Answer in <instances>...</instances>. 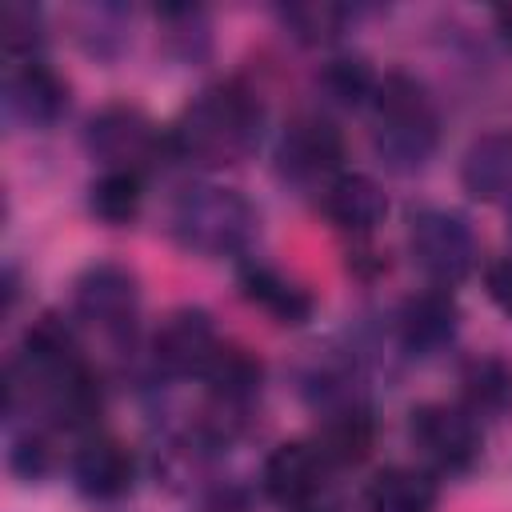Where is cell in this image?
I'll return each instance as SVG.
<instances>
[{
	"instance_id": "1",
	"label": "cell",
	"mask_w": 512,
	"mask_h": 512,
	"mask_svg": "<svg viewBox=\"0 0 512 512\" xmlns=\"http://www.w3.org/2000/svg\"><path fill=\"white\" fill-rule=\"evenodd\" d=\"M264 108L260 96L240 80H220L200 88L168 128L172 156L196 164H236L260 140Z\"/></svg>"
},
{
	"instance_id": "2",
	"label": "cell",
	"mask_w": 512,
	"mask_h": 512,
	"mask_svg": "<svg viewBox=\"0 0 512 512\" xmlns=\"http://www.w3.org/2000/svg\"><path fill=\"white\" fill-rule=\"evenodd\" d=\"M436 136L440 120L428 88L404 68L384 72L372 96V144L380 160L392 172H416L436 152Z\"/></svg>"
},
{
	"instance_id": "3",
	"label": "cell",
	"mask_w": 512,
	"mask_h": 512,
	"mask_svg": "<svg viewBox=\"0 0 512 512\" xmlns=\"http://www.w3.org/2000/svg\"><path fill=\"white\" fill-rule=\"evenodd\" d=\"M260 216L240 188L188 184L168 204V236L196 256H240L256 240Z\"/></svg>"
},
{
	"instance_id": "4",
	"label": "cell",
	"mask_w": 512,
	"mask_h": 512,
	"mask_svg": "<svg viewBox=\"0 0 512 512\" xmlns=\"http://www.w3.org/2000/svg\"><path fill=\"white\" fill-rule=\"evenodd\" d=\"M84 144L104 168H128V172H148L172 156L168 132L136 104H104L88 116L84 124Z\"/></svg>"
},
{
	"instance_id": "5",
	"label": "cell",
	"mask_w": 512,
	"mask_h": 512,
	"mask_svg": "<svg viewBox=\"0 0 512 512\" xmlns=\"http://www.w3.org/2000/svg\"><path fill=\"white\" fill-rule=\"evenodd\" d=\"M408 252H412V264L428 276V284H440V288H452V284L468 280L472 268H476V256H480L468 220L448 212V208L412 212Z\"/></svg>"
},
{
	"instance_id": "6",
	"label": "cell",
	"mask_w": 512,
	"mask_h": 512,
	"mask_svg": "<svg viewBox=\"0 0 512 512\" xmlns=\"http://www.w3.org/2000/svg\"><path fill=\"white\" fill-rule=\"evenodd\" d=\"M408 436L420 448V456L440 472V476H464L476 468L480 452H484V436L480 424L468 408L456 404H416L408 412Z\"/></svg>"
},
{
	"instance_id": "7",
	"label": "cell",
	"mask_w": 512,
	"mask_h": 512,
	"mask_svg": "<svg viewBox=\"0 0 512 512\" xmlns=\"http://www.w3.org/2000/svg\"><path fill=\"white\" fill-rule=\"evenodd\" d=\"M72 312L108 336H124L140 312V280L120 260H92L72 280Z\"/></svg>"
},
{
	"instance_id": "8",
	"label": "cell",
	"mask_w": 512,
	"mask_h": 512,
	"mask_svg": "<svg viewBox=\"0 0 512 512\" xmlns=\"http://www.w3.org/2000/svg\"><path fill=\"white\" fill-rule=\"evenodd\" d=\"M340 160H344V132L320 112L292 116L276 140V168L292 184L336 180Z\"/></svg>"
},
{
	"instance_id": "9",
	"label": "cell",
	"mask_w": 512,
	"mask_h": 512,
	"mask_svg": "<svg viewBox=\"0 0 512 512\" xmlns=\"http://www.w3.org/2000/svg\"><path fill=\"white\" fill-rule=\"evenodd\" d=\"M220 332L212 324V316L204 308H172L156 332H152V364L156 372L180 380V376H204V368L212 364L216 348H220Z\"/></svg>"
},
{
	"instance_id": "10",
	"label": "cell",
	"mask_w": 512,
	"mask_h": 512,
	"mask_svg": "<svg viewBox=\"0 0 512 512\" xmlns=\"http://www.w3.org/2000/svg\"><path fill=\"white\" fill-rule=\"evenodd\" d=\"M68 108V80L40 56L12 60L4 76V112L16 124L28 128H48L64 116Z\"/></svg>"
},
{
	"instance_id": "11",
	"label": "cell",
	"mask_w": 512,
	"mask_h": 512,
	"mask_svg": "<svg viewBox=\"0 0 512 512\" xmlns=\"http://www.w3.org/2000/svg\"><path fill=\"white\" fill-rule=\"evenodd\" d=\"M324 476H328V460L320 456L316 444H308V440H284V444H276L264 456L260 488H264V496L272 504H280L288 512H300V508H308L320 496Z\"/></svg>"
},
{
	"instance_id": "12",
	"label": "cell",
	"mask_w": 512,
	"mask_h": 512,
	"mask_svg": "<svg viewBox=\"0 0 512 512\" xmlns=\"http://www.w3.org/2000/svg\"><path fill=\"white\" fill-rule=\"evenodd\" d=\"M72 484L80 496L112 504L132 492L136 484V456L116 436H84L72 452Z\"/></svg>"
},
{
	"instance_id": "13",
	"label": "cell",
	"mask_w": 512,
	"mask_h": 512,
	"mask_svg": "<svg viewBox=\"0 0 512 512\" xmlns=\"http://www.w3.org/2000/svg\"><path fill=\"white\" fill-rule=\"evenodd\" d=\"M456 328H460V304H456L452 288H440V284L412 292L396 316V336L412 356L440 352L444 344H452Z\"/></svg>"
},
{
	"instance_id": "14",
	"label": "cell",
	"mask_w": 512,
	"mask_h": 512,
	"mask_svg": "<svg viewBox=\"0 0 512 512\" xmlns=\"http://www.w3.org/2000/svg\"><path fill=\"white\" fill-rule=\"evenodd\" d=\"M236 288H240V296L248 304H256L260 312H268L276 324H304L316 312L312 292L300 280L284 276L280 268H272L264 260H244L236 268Z\"/></svg>"
},
{
	"instance_id": "15",
	"label": "cell",
	"mask_w": 512,
	"mask_h": 512,
	"mask_svg": "<svg viewBox=\"0 0 512 512\" xmlns=\"http://www.w3.org/2000/svg\"><path fill=\"white\" fill-rule=\"evenodd\" d=\"M312 444L320 448V456L328 464H360L376 444L372 408L360 404L356 396L328 400L320 408V424H316V440Z\"/></svg>"
},
{
	"instance_id": "16",
	"label": "cell",
	"mask_w": 512,
	"mask_h": 512,
	"mask_svg": "<svg viewBox=\"0 0 512 512\" xmlns=\"http://www.w3.org/2000/svg\"><path fill=\"white\" fill-rule=\"evenodd\" d=\"M320 208H324V216L340 232L368 236L388 216V196H384V188L372 176H364V172H340L336 180L324 184Z\"/></svg>"
},
{
	"instance_id": "17",
	"label": "cell",
	"mask_w": 512,
	"mask_h": 512,
	"mask_svg": "<svg viewBox=\"0 0 512 512\" xmlns=\"http://www.w3.org/2000/svg\"><path fill=\"white\" fill-rule=\"evenodd\" d=\"M460 184L472 200H512V132H480L460 160Z\"/></svg>"
},
{
	"instance_id": "18",
	"label": "cell",
	"mask_w": 512,
	"mask_h": 512,
	"mask_svg": "<svg viewBox=\"0 0 512 512\" xmlns=\"http://www.w3.org/2000/svg\"><path fill=\"white\" fill-rule=\"evenodd\" d=\"M200 380H204V388H208V396H212V404L220 412H240V408H248L260 396L264 364H260V356L252 348L224 340Z\"/></svg>"
},
{
	"instance_id": "19",
	"label": "cell",
	"mask_w": 512,
	"mask_h": 512,
	"mask_svg": "<svg viewBox=\"0 0 512 512\" xmlns=\"http://www.w3.org/2000/svg\"><path fill=\"white\" fill-rule=\"evenodd\" d=\"M460 400L472 416L500 420L512 412V360L500 352H476L460 364Z\"/></svg>"
},
{
	"instance_id": "20",
	"label": "cell",
	"mask_w": 512,
	"mask_h": 512,
	"mask_svg": "<svg viewBox=\"0 0 512 512\" xmlns=\"http://www.w3.org/2000/svg\"><path fill=\"white\" fill-rule=\"evenodd\" d=\"M436 504H440L436 480L412 464H388L364 484L368 512H436Z\"/></svg>"
},
{
	"instance_id": "21",
	"label": "cell",
	"mask_w": 512,
	"mask_h": 512,
	"mask_svg": "<svg viewBox=\"0 0 512 512\" xmlns=\"http://www.w3.org/2000/svg\"><path fill=\"white\" fill-rule=\"evenodd\" d=\"M376 84H380V72L356 56V52H336L320 64L316 72V88L324 100L340 104V108H360V104H372L376 96Z\"/></svg>"
},
{
	"instance_id": "22",
	"label": "cell",
	"mask_w": 512,
	"mask_h": 512,
	"mask_svg": "<svg viewBox=\"0 0 512 512\" xmlns=\"http://www.w3.org/2000/svg\"><path fill=\"white\" fill-rule=\"evenodd\" d=\"M144 208V176L128 172V168H104L92 184H88V212L100 224H132Z\"/></svg>"
},
{
	"instance_id": "23",
	"label": "cell",
	"mask_w": 512,
	"mask_h": 512,
	"mask_svg": "<svg viewBox=\"0 0 512 512\" xmlns=\"http://www.w3.org/2000/svg\"><path fill=\"white\" fill-rule=\"evenodd\" d=\"M160 20V40L164 52H172L176 60H200L212 44V24L204 16V8L196 4H164L156 8Z\"/></svg>"
},
{
	"instance_id": "24",
	"label": "cell",
	"mask_w": 512,
	"mask_h": 512,
	"mask_svg": "<svg viewBox=\"0 0 512 512\" xmlns=\"http://www.w3.org/2000/svg\"><path fill=\"white\" fill-rule=\"evenodd\" d=\"M276 16L300 44H324V40L340 36V28L348 20V8L328 4V0H300V4H284Z\"/></svg>"
},
{
	"instance_id": "25",
	"label": "cell",
	"mask_w": 512,
	"mask_h": 512,
	"mask_svg": "<svg viewBox=\"0 0 512 512\" xmlns=\"http://www.w3.org/2000/svg\"><path fill=\"white\" fill-rule=\"evenodd\" d=\"M0 40H4V52L12 60H28L36 56V48L44 44V12L36 4H24V0H8L0 8Z\"/></svg>"
},
{
	"instance_id": "26",
	"label": "cell",
	"mask_w": 512,
	"mask_h": 512,
	"mask_svg": "<svg viewBox=\"0 0 512 512\" xmlns=\"http://www.w3.org/2000/svg\"><path fill=\"white\" fill-rule=\"evenodd\" d=\"M4 460H8V472L16 480H24V484H40L56 468V452H52L48 432L44 428H32V424L8 440V456Z\"/></svg>"
},
{
	"instance_id": "27",
	"label": "cell",
	"mask_w": 512,
	"mask_h": 512,
	"mask_svg": "<svg viewBox=\"0 0 512 512\" xmlns=\"http://www.w3.org/2000/svg\"><path fill=\"white\" fill-rule=\"evenodd\" d=\"M76 36L92 56H104V60L116 56L124 48V8H112V4L84 8L76 16Z\"/></svg>"
},
{
	"instance_id": "28",
	"label": "cell",
	"mask_w": 512,
	"mask_h": 512,
	"mask_svg": "<svg viewBox=\"0 0 512 512\" xmlns=\"http://www.w3.org/2000/svg\"><path fill=\"white\" fill-rule=\"evenodd\" d=\"M484 288H488L492 304L504 316H512V256H500V260H492L484 268Z\"/></svg>"
},
{
	"instance_id": "29",
	"label": "cell",
	"mask_w": 512,
	"mask_h": 512,
	"mask_svg": "<svg viewBox=\"0 0 512 512\" xmlns=\"http://www.w3.org/2000/svg\"><path fill=\"white\" fill-rule=\"evenodd\" d=\"M492 20H496V32L504 36V44H512V4L496 8V12H492Z\"/></svg>"
},
{
	"instance_id": "30",
	"label": "cell",
	"mask_w": 512,
	"mask_h": 512,
	"mask_svg": "<svg viewBox=\"0 0 512 512\" xmlns=\"http://www.w3.org/2000/svg\"><path fill=\"white\" fill-rule=\"evenodd\" d=\"M300 512H328V508H316V504H308V508H300Z\"/></svg>"
}]
</instances>
